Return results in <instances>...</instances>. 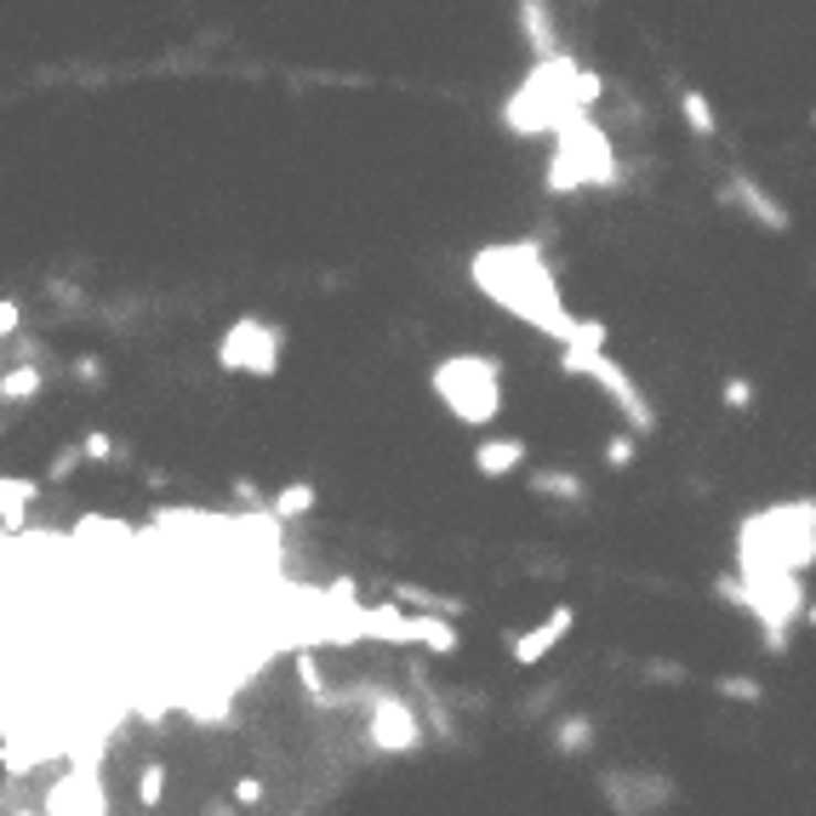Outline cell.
Returning <instances> with one entry per match:
<instances>
[{"label": "cell", "instance_id": "6da1fadb", "mask_svg": "<svg viewBox=\"0 0 816 816\" xmlns=\"http://www.w3.org/2000/svg\"><path fill=\"white\" fill-rule=\"evenodd\" d=\"M474 275H480V286L502 303V309L526 315L542 337H554V343H576V315L565 309V303L554 297V280H549V263H542V252L526 241V246H502V252H486L480 263H474Z\"/></svg>", "mask_w": 816, "mask_h": 816}, {"label": "cell", "instance_id": "7a4b0ae2", "mask_svg": "<svg viewBox=\"0 0 816 816\" xmlns=\"http://www.w3.org/2000/svg\"><path fill=\"white\" fill-rule=\"evenodd\" d=\"M560 371L565 378H589L611 405H617V417L634 428V434H657V405L634 383V371L623 360H611L605 349H560Z\"/></svg>", "mask_w": 816, "mask_h": 816}, {"label": "cell", "instance_id": "3957f363", "mask_svg": "<svg viewBox=\"0 0 816 816\" xmlns=\"http://www.w3.org/2000/svg\"><path fill=\"white\" fill-rule=\"evenodd\" d=\"M434 389L452 400L457 423H491L497 405H502V378H497V360H480V354H463V360H446L439 365Z\"/></svg>", "mask_w": 816, "mask_h": 816}, {"label": "cell", "instance_id": "277c9868", "mask_svg": "<svg viewBox=\"0 0 816 816\" xmlns=\"http://www.w3.org/2000/svg\"><path fill=\"white\" fill-rule=\"evenodd\" d=\"M600 799L611 805V816H663L679 799V782L668 771H645V765H605Z\"/></svg>", "mask_w": 816, "mask_h": 816}, {"label": "cell", "instance_id": "5b68a950", "mask_svg": "<svg viewBox=\"0 0 816 816\" xmlns=\"http://www.w3.org/2000/svg\"><path fill=\"white\" fill-rule=\"evenodd\" d=\"M576 628V605H554L549 617H542L537 628H526V634H508V657H515L520 668H537L542 657L554 651V645H565V634Z\"/></svg>", "mask_w": 816, "mask_h": 816}, {"label": "cell", "instance_id": "8992f818", "mask_svg": "<svg viewBox=\"0 0 816 816\" xmlns=\"http://www.w3.org/2000/svg\"><path fill=\"white\" fill-rule=\"evenodd\" d=\"M720 200H731V206H742L748 218H754L760 229H771V234H788V229H794L788 206H782V200H776V194H771L765 183H754V178H731Z\"/></svg>", "mask_w": 816, "mask_h": 816}, {"label": "cell", "instance_id": "52a82bcc", "mask_svg": "<svg viewBox=\"0 0 816 816\" xmlns=\"http://www.w3.org/2000/svg\"><path fill=\"white\" fill-rule=\"evenodd\" d=\"M515 18H520V35H526V46L537 57H554L560 52V29H554V7H549V0H520Z\"/></svg>", "mask_w": 816, "mask_h": 816}, {"label": "cell", "instance_id": "ba28073f", "mask_svg": "<svg viewBox=\"0 0 816 816\" xmlns=\"http://www.w3.org/2000/svg\"><path fill=\"white\" fill-rule=\"evenodd\" d=\"M594 736H600L594 713H565V720H554V754L560 760H583L594 748Z\"/></svg>", "mask_w": 816, "mask_h": 816}, {"label": "cell", "instance_id": "9c48e42d", "mask_svg": "<svg viewBox=\"0 0 816 816\" xmlns=\"http://www.w3.org/2000/svg\"><path fill=\"white\" fill-rule=\"evenodd\" d=\"M531 491H537V497L576 502V508L589 502V480H583V474H571V468H537V474H531Z\"/></svg>", "mask_w": 816, "mask_h": 816}, {"label": "cell", "instance_id": "30bf717a", "mask_svg": "<svg viewBox=\"0 0 816 816\" xmlns=\"http://www.w3.org/2000/svg\"><path fill=\"white\" fill-rule=\"evenodd\" d=\"M526 463V439H486L480 452H474V468L486 474V480H502V474H515Z\"/></svg>", "mask_w": 816, "mask_h": 816}, {"label": "cell", "instance_id": "8fae6325", "mask_svg": "<svg viewBox=\"0 0 816 816\" xmlns=\"http://www.w3.org/2000/svg\"><path fill=\"white\" fill-rule=\"evenodd\" d=\"M679 120H686L691 131H697V144H713L720 138V120H713V104L691 86V92H679Z\"/></svg>", "mask_w": 816, "mask_h": 816}, {"label": "cell", "instance_id": "7c38bea8", "mask_svg": "<svg viewBox=\"0 0 816 816\" xmlns=\"http://www.w3.org/2000/svg\"><path fill=\"white\" fill-rule=\"evenodd\" d=\"M713 697L742 702V708H760L765 702V686H760L754 674H720V679H713Z\"/></svg>", "mask_w": 816, "mask_h": 816}, {"label": "cell", "instance_id": "4fadbf2b", "mask_svg": "<svg viewBox=\"0 0 816 816\" xmlns=\"http://www.w3.org/2000/svg\"><path fill=\"white\" fill-rule=\"evenodd\" d=\"M754 400H760L754 378H742V371H731V378H725V389H720V405H725L731 417H742V412H754Z\"/></svg>", "mask_w": 816, "mask_h": 816}, {"label": "cell", "instance_id": "5bb4252c", "mask_svg": "<svg viewBox=\"0 0 816 816\" xmlns=\"http://www.w3.org/2000/svg\"><path fill=\"white\" fill-rule=\"evenodd\" d=\"M634 457H639V434H634V428L605 434V468H611V474H628V468H634Z\"/></svg>", "mask_w": 816, "mask_h": 816}, {"label": "cell", "instance_id": "9a60e30c", "mask_svg": "<svg viewBox=\"0 0 816 816\" xmlns=\"http://www.w3.org/2000/svg\"><path fill=\"white\" fill-rule=\"evenodd\" d=\"M651 686H691V668H679V663H645L639 668Z\"/></svg>", "mask_w": 816, "mask_h": 816}, {"label": "cell", "instance_id": "2e32d148", "mask_svg": "<svg viewBox=\"0 0 816 816\" xmlns=\"http://www.w3.org/2000/svg\"><path fill=\"white\" fill-rule=\"evenodd\" d=\"M805 617H810V628H816V600H810V605H805Z\"/></svg>", "mask_w": 816, "mask_h": 816}]
</instances>
